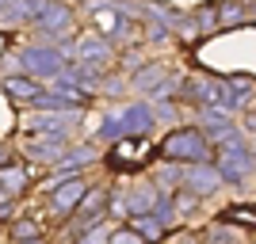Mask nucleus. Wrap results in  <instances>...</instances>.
<instances>
[{
	"label": "nucleus",
	"instance_id": "obj_5",
	"mask_svg": "<svg viewBox=\"0 0 256 244\" xmlns=\"http://www.w3.org/2000/svg\"><path fill=\"white\" fill-rule=\"evenodd\" d=\"M92 27L104 38H118V34L130 31V19L118 11V0H96L92 4Z\"/></svg>",
	"mask_w": 256,
	"mask_h": 244
},
{
	"label": "nucleus",
	"instance_id": "obj_12",
	"mask_svg": "<svg viewBox=\"0 0 256 244\" xmlns=\"http://www.w3.org/2000/svg\"><path fill=\"white\" fill-rule=\"evenodd\" d=\"M12 237L16 241H34V237H42V229H38V222H16L12 225Z\"/></svg>",
	"mask_w": 256,
	"mask_h": 244
},
{
	"label": "nucleus",
	"instance_id": "obj_3",
	"mask_svg": "<svg viewBox=\"0 0 256 244\" xmlns=\"http://www.w3.org/2000/svg\"><path fill=\"white\" fill-rule=\"evenodd\" d=\"M176 180H180V187H188L192 195H214L218 187H222V176H218V168H210V160H195V164H180V172H176Z\"/></svg>",
	"mask_w": 256,
	"mask_h": 244
},
{
	"label": "nucleus",
	"instance_id": "obj_13",
	"mask_svg": "<svg viewBox=\"0 0 256 244\" xmlns=\"http://www.w3.org/2000/svg\"><path fill=\"white\" fill-rule=\"evenodd\" d=\"M107 244H146V241H142V237L126 225V229H115V233H107Z\"/></svg>",
	"mask_w": 256,
	"mask_h": 244
},
{
	"label": "nucleus",
	"instance_id": "obj_8",
	"mask_svg": "<svg viewBox=\"0 0 256 244\" xmlns=\"http://www.w3.org/2000/svg\"><path fill=\"white\" fill-rule=\"evenodd\" d=\"M76 53H80L84 61H92V65H107L111 61V46L104 42V34H84V38L76 42Z\"/></svg>",
	"mask_w": 256,
	"mask_h": 244
},
{
	"label": "nucleus",
	"instance_id": "obj_7",
	"mask_svg": "<svg viewBox=\"0 0 256 244\" xmlns=\"http://www.w3.org/2000/svg\"><path fill=\"white\" fill-rule=\"evenodd\" d=\"M218 176L222 180H234V183H241V176H248L252 172V153L248 149H241V145H226V149H218Z\"/></svg>",
	"mask_w": 256,
	"mask_h": 244
},
{
	"label": "nucleus",
	"instance_id": "obj_2",
	"mask_svg": "<svg viewBox=\"0 0 256 244\" xmlns=\"http://www.w3.org/2000/svg\"><path fill=\"white\" fill-rule=\"evenodd\" d=\"M150 157H153V145L146 138H118L115 141V149H111V168H118V172H138V168H146L150 164Z\"/></svg>",
	"mask_w": 256,
	"mask_h": 244
},
{
	"label": "nucleus",
	"instance_id": "obj_4",
	"mask_svg": "<svg viewBox=\"0 0 256 244\" xmlns=\"http://www.w3.org/2000/svg\"><path fill=\"white\" fill-rule=\"evenodd\" d=\"M31 23L38 27V31H46V34L65 38V34L73 31V11H69V4H65V0H42Z\"/></svg>",
	"mask_w": 256,
	"mask_h": 244
},
{
	"label": "nucleus",
	"instance_id": "obj_14",
	"mask_svg": "<svg viewBox=\"0 0 256 244\" xmlns=\"http://www.w3.org/2000/svg\"><path fill=\"white\" fill-rule=\"evenodd\" d=\"M157 80H160V69H142L138 73V88H146V84L157 88Z\"/></svg>",
	"mask_w": 256,
	"mask_h": 244
},
{
	"label": "nucleus",
	"instance_id": "obj_10",
	"mask_svg": "<svg viewBox=\"0 0 256 244\" xmlns=\"http://www.w3.org/2000/svg\"><path fill=\"white\" fill-rule=\"evenodd\" d=\"M122 206H126V214H153V206H157V187H138V191L130 195V199H122Z\"/></svg>",
	"mask_w": 256,
	"mask_h": 244
},
{
	"label": "nucleus",
	"instance_id": "obj_17",
	"mask_svg": "<svg viewBox=\"0 0 256 244\" xmlns=\"http://www.w3.org/2000/svg\"><path fill=\"white\" fill-rule=\"evenodd\" d=\"M16 244H42V241H38V237H34V241H16Z\"/></svg>",
	"mask_w": 256,
	"mask_h": 244
},
{
	"label": "nucleus",
	"instance_id": "obj_1",
	"mask_svg": "<svg viewBox=\"0 0 256 244\" xmlns=\"http://www.w3.org/2000/svg\"><path fill=\"white\" fill-rule=\"evenodd\" d=\"M214 145L203 138V130H176V134H168L164 138V145H160V157L172 160V164H195V160H210Z\"/></svg>",
	"mask_w": 256,
	"mask_h": 244
},
{
	"label": "nucleus",
	"instance_id": "obj_6",
	"mask_svg": "<svg viewBox=\"0 0 256 244\" xmlns=\"http://www.w3.org/2000/svg\"><path fill=\"white\" fill-rule=\"evenodd\" d=\"M84 191H88V183H84V176H80V172H76V176H65V180L54 187V195H50V210L58 214V218H69Z\"/></svg>",
	"mask_w": 256,
	"mask_h": 244
},
{
	"label": "nucleus",
	"instance_id": "obj_11",
	"mask_svg": "<svg viewBox=\"0 0 256 244\" xmlns=\"http://www.w3.org/2000/svg\"><path fill=\"white\" fill-rule=\"evenodd\" d=\"M237 19H248V8H241L237 0L222 4V11H214V23H218V27H234Z\"/></svg>",
	"mask_w": 256,
	"mask_h": 244
},
{
	"label": "nucleus",
	"instance_id": "obj_16",
	"mask_svg": "<svg viewBox=\"0 0 256 244\" xmlns=\"http://www.w3.org/2000/svg\"><path fill=\"white\" fill-rule=\"evenodd\" d=\"M176 244H199V241H195V237H184V241H176Z\"/></svg>",
	"mask_w": 256,
	"mask_h": 244
},
{
	"label": "nucleus",
	"instance_id": "obj_15",
	"mask_svg": "<svg viewBox=\"0 0 256 244\" xmlns=\"http://www.w3.org/2000/svg\"><path fill=\"white\" fill-rule=\"evenodd\" d=\"M8 164H16V153L8 145H0V168H8Z\"/></svg>",
	"mask_w": 256,
	"mask_h": 244
},
{
	"label": "nucleus",
	"instance_id": "obj_9",
	"mask_svg": "<svg viewBox=\"0 0 256 244\" xmlns=\"http://www.w3.org/2000/svg\"><path fill=\"white\" fill-rule=\"evenodd\" d=\"M4 92H8L12 99H34V96H42V84H38L34 76H8V80H4Z\"/></svg>",
	"mask_w": 256,
	"mask_h": 244
}]
</instances>
